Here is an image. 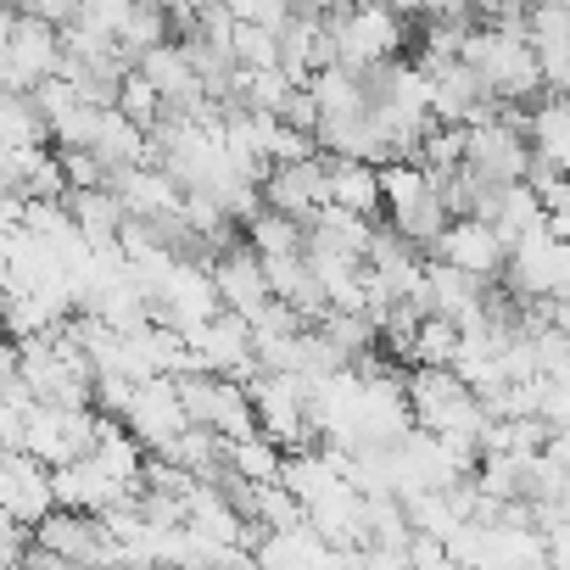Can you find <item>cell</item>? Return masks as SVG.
Wrapping results in <instances>:
<instances>
[{"label": "cell", "mask_w": 570, "mask_h": 570, "mask_svg": "<svg viewBox=\"0 0 570 570\" xmlns=\"http://www.w3.org/2000/svg\"><path fill=\"white\" fill-rule=\"evenodd\" d=\"M62 57H68L62 29L7 0V23H0V79H7V90H40V79L62 73Z\"/></svg>", "instance_id": "obj_1"}, {"label": "cell", "mask_w": 570, "mask_h": 570, "mask_svg": "<svg viewBox=\"0 0 570 570\" xmlns=\"http://www.w3.org/2000/svg\"><path fill=\"white\" fill-rule=\"evenodd\" d=\"M409 397H414V420L425 431H436V436H448V431L481 436L487 420H492L481 392L459 370H442V364H414L409 370Z\"/></svg>", "instance_id": "obj_2"}, {"label": "cell", "mask_w": 570, "mask_h": 570, "mask_svg": "<svg viewBox=\"0 0 570 570\" xmlns=\"http://www.w3.org/2000/svg\"><path fill=\"white\" fill-rule=\"evenodd\" d=\"M325 23L336 29V62L347 68H370V62H392L409 40L403 29V12L386 7V0H353V7H336L325 12Z\"/></svg>", "instance_id": "obj_3"}, {"label": "cell", "mask_w": 570, "mask_h": 570, "mask_svg": "<svg viewBox=\"0 0 570 570\" xmlns=\"http://www.w3.org/2000/svg\"><path fill=\"white\" fill-rule=\"evenodd\" d=\"M57 464H46L29 448H7L0 459V514H18V520H46L57 509Z\"/></svg>", "instance_id": "obj_4"}, {"label": "cell", "mask_w": 570, "mask_h": 570, "mask_svg": "<svg viewBox=\"0 0 570 570\" xmlns=\"http://www.w3.org/2000/svg\"><path fill=\"white\" fill-rule=\"evenodd\" d=\"M190 342H196V353H202V364H207L213 375L252 381V375L263 370V364H257V331H252V320L235 314V308H218L213 320L190 325Z\"/></svg>", "instance_id": "obj_5"}, {"label": "cell", "mask_w": 570, "mask_h": 570, "mask_svg": "<svg viewBox=\"0 0 570 570\" xmlns=\"http://www.w3.org/2000/svg\"><path fill=\"white\" fill-rule=\"evenodd\" d=\"M263 196H268V207L314 224V213L331 202V157L314 151V157H297V163H274L263 174Z\"/></svg>", "instance_id": "obj_6"}, {"label": "cell", "mask_w": 570, "mask_h": 570, "mask_svg": "<svg viewBox=\"0 0 570 570\" xmlns=\"http://www.w3.org/2000/svg\"><path fill=\"white\" fill-rule=\"evenodd\" d=\"M124 420H129V431H135L146 448H163V442H174L185 425H196L190 409H185V397H179V381H174V375L140 381L135 397H129V409H124Z\"/></svg>", "instance_id": "obj_7"}, {"label": "cell", "mask_w": 570, "mask_h": 570, "mask_svg": "<svg viewBox=\"0 0 570 570\" xmlns=\"http://www.w3.org/2000/svg\"><path fill=\"white\" fill-rule=\"evenodd\" d=\"M436 257H448V263H459V268H470L481 279H498L503 263H509V235L492 218H481V213H459L448 224V235L436 240Z\"/></svg>", "instance_id": "obj_8"}, {"label": "cell", "mask_w": 570, "mask_h": 570, "mask_svg": "<svg viewBox=\"0 0 570 570\" xmlns=\"http://www.w3.org/2000/svg\"><path fill=\"white\" fill-rule=\"evenodd\" d=\"M213 279H218V292H224V308H235V314H257L268 297H274V285H268V263H263V252L246 240H235V246H224L218 257H213Z\"/></svg>", "instance_id": "obj_9"}, {"label": "cell", "mask_w": 570, "mask_h": 570, "mask_svg": "<svg viewBox=\"0 0 570 570\" xmlns=\"http://www.w3.org/2000/svg\"><path fill=\"white\" fill-rule=\"evenodd\" d=\"M57 498L68 503V509H90V514H101V509H112V503H124V498H140L129 481H118L96 453H85V459H68V464H57Z\"/></svg>", "instance_id": "obj_10"}, {"label": "cell", "mask_w": 570, "mask_h": 570, "mask_svg": "<svg viewBox=\"0 0 570 570\" xmlns=\"http://www.w3.org/2000/svg\"><path fill=\"white\" fill-rule=\"evenodd\" d=\"M331 157V151H325ZM331 202L336 207H353L364 218H381L386 213V190H381V163H364V157H331Z\"/></svg>", "instance_id": "obj_11"}, {"label": "cell", "mask_w": 570, "mask_h": 570, "mask_svg": "<svg viewBox=\"0 0 570 570\" xmlns=\"http://www.w3.org/2000/svg\"><path fill=\"white\" fill-rule=\"evenodd\" d=\"M68 207L79 218V229L96 240V246H118V229L129 218V202L112 190V185H96V190H68Z\"/></svg>", "instance_id": "obj_12"}, {"label": "cell", "mask_w": 570, "mask_h": 570, "mask_svg": "<svg viewBox=\"0 0 570 570\" xmlns=\"http://www.w3.org/2000/svg\"><path fill=\"white\" fill-rule=\"evenodd\" d=\"M308 85H314V96H320L325 118H358V112H370L364 73H358V68H347V62H331V68H320Z\"/></svg>", "instance_id": "obj_13"}, {"label": "cell", "mask_w": 570, "mask_h": 570, "mask_svg": "<svg viewBox=\"0 0 570 570\" xmlns=\"http://www.w3.org/2000/svg\"><path fill=\"white\" fill-rule=\"evenodd\" d=\"M0 129H7V146H46V140H57L46 107L35 101V90H7V101H0Z\"/></svg>", "instance_id": "obj_14"}, {"label": "cell", "mask_w": 570, "mask_h": 570, "mask_svg": "<svg viewBox=\"0 0 570 570\" xmlns=\"http://www.w3.org/2000/svg\"><path fill=\"white\" fill-rule=\"evenodd\" d=\"M459 347H464V325L448 320V314H425L420 331H414L409 364H442V370H453L459 364Z\"/></svg>", "instance_id": "obj_15"}, {"label": "cell", "mask_w": 570, "mask_h": 570, "mask_svg": "<svg viewBox=\"0 0 570 570\" xmlns=\"http://www.w3.org/2000/svg\"><path fill=\"white\" fill-rule=\"evenodd\" d=\"M392 224H397L420 252H436V240H442V235H448V224H453V207H448V196H442V190H431V196H420L414 207L392 213Z\"/></svg>", "instance_id": "obj_16"}, {"label": "cell", "mask_w": 570, "mask_h": 570, "mask_svg": "<svg viewBox=\"0 0 570 570\" xmlns=\"http://www.w3.org/2000/svg\"><path fill=\"white\" fill-rule=\"evenodd\" d=\"M246 240H252L263 257H274V252H308V224L292 218V213H279V207H263V213L246 224Z\"/></svg>", "instance_id": "obj_17"}, {"label": "cell", "mask_w": 570, "mask_h": 570, "mask_svg": "<svg viewBox=\"0 0 570 570\" xmlns=\"http://www.w3.org/2000/svg\"><path fill=\"white\" fill-rule=\"evenodd\" d=\"M229 470L246 475V481H279V470H285V448H279L268 431L235 436V442H229Z\"/></svg>", "instance_id": "obj_18"}, {"label": "cell", "mask_w": 570, "mask_h": 570, "mask_svg": "<svg viewBox=\"0 0 570 570\" xmlns=\"http://www.w3.org/2000/svg\"><path fill=\"white\" fill-rule=\"evenodd\" d=\"M174 35V18H168V0H135V12L124 18V29H118V40H124V51L140 62V51H151V46H163Z\"/></svg>", "instance_id": "obj_19"}, {"label": "cell", "mask_w": 570, "mask_h": 570, "mask_svg": "<svg viewBox=\"0 0 570 570\" xmlns=\"http://www.w3.org/2000/svg\"><path fill=\"white\" fill-rule=\"evenodd\" d=\"M292 90H297V79L285 73V68H240V73H235V96H240V107H252V112H279Z\"/></svg>", "instance_id": "obj_20"}, {"label": "cell", "mask_w": 570, "mask_h": 570, "mask_svg": "<svg viewBox=\"0 0 570 570\" xmlns=\"http://www.w3.org/2000/svg\"><path fill=\"white\" fill-rule=\"evenodd\" d=\"M252 520H263L268 531H285V525H303L308 520V503L285 487V481H263L257 487V514Z\"/></svg>", "instance_id": "obj_21"}, {"label": "cell", "mask_w": 570, "mask_h": 570, "mask_svg": "<svg viewBox=\"0 0 570 570\" xmlns=\"http://www.w3.org/2000/svg\"><path fill=\"white\" fill-rule=\"evenodd\" d=\"M525 40H531L537 51H559V46H570V0H531Z\"/></svg>", "instance_id": "obj_22"}, {"label": "cell", "mask_w": 570, "mask_h": 570, "mask_svg": "<svg viewBox=\"0 0 570 570\" xmlns=\"http://www.w3.org/2000/svg\"><path fill=\"white\" fill-rule=\"evenodd\" d=\"M101 124H107V107L85 96V101H73L68 112L51 118V135H57V146H96Z\"/></svg>", "instance_id": "obj_23"}, {"label": "cell", "mask_w": 570, "mask_h": 570, "mask_svg": "<svg viewBox=\"0 0 570 570\" xmlns=\"http://www.w3.org/2000/svg\"><path fill=\"white\" fill-rule=\"evenodd\" d=\"M118 107H124L135 124H146V129H151V124L168 112V96H163V90H157V85H151L140 68H129V73H124V90H118Z\"/></svg>", "instance_id": "obj_24"}, {"label": "cell", "mask_w": 570, "mask_h": 570, "mask_svg": "<svg viewBox=\"0 0 570 570\" xmlns=\"http://www.w3.org/2000/svg\"><path fill=\"white\" fill-rule=\"evenodd\" d=\"M235 62H240V68H285V62H279V29L240 23V29H235Z\"/></svg>", "instance_id": "obj_25"}, {"label": "cell", "mask_w": 570, "mask_h": 570, "mask_svg": "<svg viewBox=\"0 0 570 570\" xmlns=\"http://www.w3.org/2000/svg\"><path fill=\"white\" fill-rule=\"evenodd\" d=\"M224 7L240 18V23H263V29H285L297 12V0H224Z\"/></svg>", "instance_id": "obj_26"}, {"label": "cell", "mask_w": 570, "mask_h": 570, "mask_svg": "<svg viewBox=\"0 0 570 570\" xmlns=\"http://www.w3.org/2000/svg\"><path fill=\"white\" fill-rule=\"evenodd\" d=\"M279 118H285V124H297V129H308V135H320V124H325V107H320L314 85H297L292 96H285Z\"/></svg>", "instance_id": "obj_27"}, {"label": "cell", "mask_w": 570, "mask_h": 570, "mask_svg": "<svg viewBox=\"0 0 570 570\" xmlns=\"http://www.w3.org/2000/svg\"><path fill=\"white\" fill-rule=\"evenodd\" d=\"M409 564H453L448 537H436V531H414V542H409Z\"/></svg>", "instance_id": "obj_28"}, {"label": "cell", "mask_w": 570, "mask_h": 570, "mask_svg": "<svg viewBox=\"0 0 570 570\" xmlns=\"http://www.w3.org/2000/svg\"><path fill=\"white\" fill-rule=\"evenodd\" d=\"M12 7H23V12H35V18H51L57 29H68V23L85 12V0H12Z\"/></svg>", "instance_id": "obj_29"}, {"label": "cell", "mask_w": 570, "mask_h": 570, "mask_svg": "<svg viewBox=\"0 0 570 570\" xmlns=\"http://www.w3.org/2000/svg\"><path fill=\"white\" fill-rule=\"evenodd\" d=\"M542 79H548V96H570V46L542 51Z\"/></svg>", "instance_id": "obj_30"}, {"label": "cell", "mask_w": 570, "mask_h": 570, "mask_svg": "<svg viewBox=\"0 0 570 570\" xmlns=\"http://www.w3.org/2000/svg\"><path fill=\"white\" fill-rule=\"evenodd\" d=\"M129 12H135V0H85L79 18H90V23H101V29H124Z\"/></svg>", "instance_id": "obj_31"}, {"label": "cell", "mask_w": 570, "mask_h": 570, "mask_svg": "<svg viewBox=\"0 0 570 570\" xmlns=\"http://www.w3.org/2000/svg\"><path fill=\"white\" fill-rule=\"evenodd\" d=\"M548 559H553V564H570V520H559V525L548 531Z\"/></svg>", "instance_id": "obj_32"}, {"label": "cell", "mask_w": 570, "mask_h": 570, "mask_svg": "<svg viewBox=\"0 0 570 570\" xmlns=\"http://www.w3.org/2000/svg\"><path fill=\"white\" fill-rule=\"evenodd\" d=\"M336 7H353V0H297V12H336Z\"/></svg>", "instance_id": "obj_33"}, {"label": "cell", "mask_w": 570, "mask_h": 570, "mask_svg": "<svg viewBox=\"0 0 570 570\" xmlns=\"http://www.w3.org/2000/svg\"><path fill=\"white\" fill-rule=\"evenodd\" d=\"M185 7H190V12H202V18H207V12H213V7H224V0H185Z\"/></svg>", "instance_id": "obj_34"}, {"label": "cell", "mask_w": 570, "mask_h": 570, "mask_svg": "<svg viewBox=\"0 0 570 570\" xmlns=\"http://www.w3.org/2000/svg\"><path fill=\"white\" fill-rule=\"evenodd\" d=\"M553 503H559V514H564V520H570V481H564V492H559V498H553Z\"/></svg>", "instance_id": "obj_35"}]
</instances>
